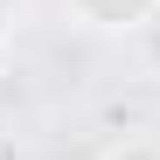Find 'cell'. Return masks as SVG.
<instances>
[{"instance_id":"1","label":"cell","mask_w":160,"mask_h":160,"mask_svg":"<svg viewBox=\"0 0 160 160\" xmlns=\"http://www.w3.org/2000/svg\"><path fill=\"white\" fill-rule=\"evenodd\" d=\"M70 14L84 28H98V35H139L160 14V0H70Z\"/></svg>"},{"instance_id":"2","label":"cell","mask_w":160,"mask_h":160,"mask_svg":"<svg viewBox=\"0 0 160 160\" xmlns=\"http://www.w3.org/2000/svg\"><path fill=\"white\" fill-rule=\"evenodd\" d=\"M132 49H139V70L153 77V84H160V14L146 21V28H139V35H132Z\"/></svg>"},{"instance_id":"3","label":"cell","mask_w":160,"mask_h":160,"mask_svg":"<svg viewBox=\"0 0 160 160\" xmlns=\"http://www.w3.org/2000/svg\"><path fill=\"white\" fill-rule=\"evenodd\" d=\"M98 160H160V139H146V132H139V139H118V146H104Z\"/></svg>"},{"instance_id":"4","label":"cell","mask_w":160,"mask_h":160,"mask_svg":"<svg viewBox=\"0 0 160 160\" xmlns=\"http://www.w3.org/2000/svg\"><path fill=\"white\" fill-rule=\"evenodd\" d=\"M0 77H7V42H0Z\"/></svg>"}]
</instances>
